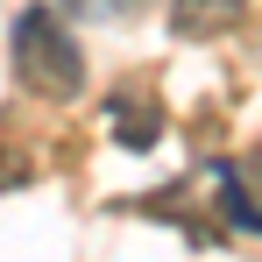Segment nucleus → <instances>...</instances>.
<instances>
[{
	"label": "nucleus",
	"instance_id": "f257e3e1",
	"mask_svg": "<svg viewBox=\"0 0 262 262\" xmlns=\"http://www.w3.org/2000/svg\"><path fill=\"white\" fill-rule=\"evenodd\" d=\"M7 50H14V78L36 92V99H78V85H85V50L57 21V7H21L14 29H7Z\"/></svg>",
	"mask_w": 262,
	"mask_h": 262
},
{
	"label": "nucleus",
	"instance_id": "f03ea898",
	"mask_svg": "<svg viewBox=\"0 0 262 262\" xmlns=\"http://www.w3.org/2000/svg\"><path fill=\"white\" fill-rule=\"evenodd\" d=\"M248 14V0H170V36L184 43H213Z\"/></svg>",
	"mask_w": 262,
	"mask_h": 262
},
{
	"label": "nucleus",
	"instance_id": "7ed1b4c3",
	"mask_svg": "<svg viewBox=\"0 0 262 262\" xmlns=\"http://www.w3.org/2000/svg\"><path fill=\"white\" fill-rule=\"evenodd\" d=\"M114 142H121V149H149V142H156V99H142V114L121 99V106H114Z\"/></svg>",
	"mask_w": 262,
	"mask_h": 262
},
{
	"label": "nucleus",
	"instance_id": "20e7f679",
	"mask_svg": "<svg viewBox=\"0 0 262 262\" xmlns=\"http://www.w3.org/2000/svg\"><path fill=\"white\" fill-rule=\"evenodd\" d=\"M241 184H248V199L262 206V142H255V156H248V170H241Z\"/></svg>",
	"mask_w": 262,
	"mask_h": 262
},
{
	"label": "nucleus",
	"instance_id": "39448f33",
	"mask_svg": "<svg viewBox=\"0 0 262 262\" xmlns=\"http://www.w3.org/2000/svg\"><path fill=\"white\" fill-rule=\"evenodd\" d=\"M14 184H21V163H14V156L0 149V191H14Z\"/></svg>",
	"mask_w": 262,
	"mask_h": 262
}]
</instances>
